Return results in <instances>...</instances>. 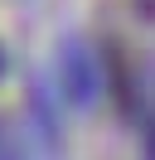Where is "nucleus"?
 Instances as JSON below:
<instances>
[{
  "mask_svg": "<svg viewBox=\"0 0 155 160\" xmlns=\"http://www.w3.org/2000/svg\"><path fill=\"white\" fill-rule=\"evenodd\" d=\"M63 82H68V97H78V102H87V97L97 92V73H92V63H87L82 49H68V58H63Z\"/></svg>",
  "mask_w": 155,
  "mask_h": 160,
  "instance_id": "1",
  "label": "nucleus"
},
{
  "mask_svg": "<svg viewBox=\"0 0 155 160\" xmlns=\"http://www.w3.org/2000/svg\"><path fill=\"white\" fill-rule=\"evenodd\" d=\"M145 146H150V160H155V126H150V141H145Z\"/></svg>",
  "mask_w": 155,
  "mask_h": 160,
  "instance_id": "2",
  "label": "nucleus"
},
{
  "mask_svg": "<svg viewBox=\"0 0 155 160\" xmlns=\"http://www.w3.org/2000/svg\"><path fill=\"white\" fill-rule=\"evenodd\" d=\"M0 68H5V58H0Z\"/></svg>",
  "mask_w": 155,
  "mask_h": 160,
  "instance_id": "3",
  "label": "nucleus"
}]
</instances>
